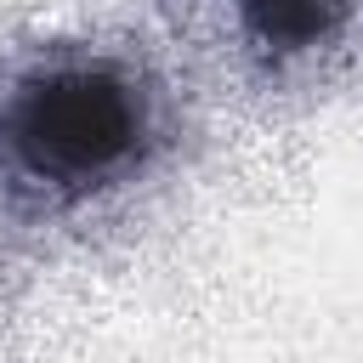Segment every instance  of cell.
Listing matches in <instances>:
<instances>
[{
  "instance_id": "cell-1",
  "label": "cell",
  "mask_w": 363,
  "mask_h": 363,
  "mask_svg": "<svg viewBox=\"0 0 363 363\" xmlns=\"http://www.w3.org/2000/svg\"><path fill=\"white\" fill-rule=\"evenodd\" d=\"M159 142L147 79L108 51H45L0 85V187L62 216L130 182Z\"/></svg>"
},
{
  "instance_id": "cell-2",
  "label": "cell",
  "mask_w": 363,
  "mask_h": 363,
  "mask_svg": "<svg viewBox=\"0 0 363 363\" xmlns=\"http://www.w3.org/2000/svg\"><path fill=\"white\" fill-rule=\"evenodd\" d=\"M233 11L244 34L278 62L340 40L352 23V0H233Z\"/></svg>"
}]
</instances>
